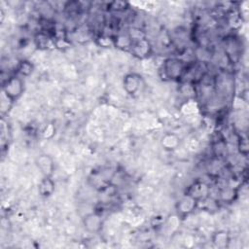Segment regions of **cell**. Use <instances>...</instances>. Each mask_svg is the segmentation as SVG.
<instances>
[{
  "label": "cell",
  "mask_w": 249,
  "mask_h": 249,
  "mask_svg": "<svg viewBox=\"0 0 249 249\" xmlns=\"http://www.w3.org/2000/svg\"><path fill=\"white\" fill-rule=\"evenodd\" d=\"M24 83L21 78L12 76L2 86V92L12 101L16 102L23 93Z\"/></svg>",
  "instance_id": "1"
},
{
  "label": "cell",
  "mask_w": 249,
  "mask_h": 249,
  "mask_svg": "<svg viewBox=\"0 0 249 249\" xmlns=\"http://www.w3.org/2000/svg\"><path fill=\"white\" fill-rule=\"evenodd\" d=\"M162 70L166 78L170 80H176L180 78L185 70V65L182 60L177 58H168L162 65Z\"/></svg>",
  "instance_id": "2"
},
{
  "label": "cell",
  "mask_w": 249,
  "mask_h": 249,
  "mask_svg": "<svg viewBox=\"0 0 249 249\" xmlns=\"http://www.w3.org/2000/svg\"><path fill=\"white\" fill-rule=\"evenodd\" d=\"M123 86L127 94L135 95L142 86V77L136 73H128L124 77Z\"/></svg>",
  "instance_id": "3"
},
{
  "label": "cell",
  "mask_w": 249,
  "mask_h": 249,
  "mask_svg": "<svg viewBox=\"0 0 249 249\" xmlns=\"http://www.w3.org/2000/svg\"><path fill=\"white\" fill-rule=\"evenodd\" d=\"M83 226L87 231L96 233L101 231L103 227V220L100 215L95 212H91L83 218Z\"/></svg>",
  "instance_id": "4"
},
{
  "label": "cell",
  "mask_w": 249,
  "mask_h": 249,
  "mask_svg": "<svg viewBox=\"0 0 249 249\" xmlns=\"http://www.w3.org/2000/svg\"><path fill=\"white\" fill-rule=\"evenodd\" d=\"M36 165L44 177H52L54 170V163L49 155L42 154L36 159Z\"/></svg>",
  "instance_id": "5"
},
{
  "label": "cell",
  "mask_w": 249,
  "mask_h": 249,
  "mask_svg": "<svg viewBox=\"0 0 249 249\" xmlns=\"http://www.w3.org/2000/svg\"><path fill=\"white\" fill-rule=\"evenodd\" d=\"M130 49H131L132 53L139 58H144V57L149 56L151 53V51H152V48H151L149 42L145 38L133 42Z\"/></svg>",
  "instance_id": "6"
},
{
  "label": "cell",
  "mask_w": 249,
  "mask_h": 249,
  "mask_svg": "<svg viewBox=\"0 0 249 249\" xmlns=\"http://www.w3.org/2000/svg\"><path fill=\"white\" fill-rule=\"evenodd\" d=\"M54 182L52 177H43L38 186V193L43 197L51 196L54 192Z\"/></svg>",
  "instance_id": "7"
},
{
  "label": "cell",
  "mask_w": 249,
  "mask_h": 249,
  "mask_svg": "<svg viewBox=\"0 0 249 249\" xmlns=\"http://www.w3.org/2000/svg\"><path fill=\"white\" fill-rule=\"evenodd\" d=\"M196 199L192 196L188 195L184 198H182L178 203V211L182 213H189L191 212L196 206Z\"/></svg>",
  "instance_id": "8"
},
{
  "label": "cell",
  "mask_w": 249,
  "mask_h": 249,
  "mask_svg": "<svg viewBox=\"0 0 249 249\" xmlns=\"http://www.w3.org/2000/svg\"><path fill=\"white\" fill-rule=\"evenodd\" d=\"M161 144L165 147V149L172 150L178 146L179 139L174 134H165L161 139Z\"/></svg>",
  "instance_id": "9"
},
{
  "label": "cell",
  "mask_w": 249,
  "mask_h": 249,
  "mask_svg": "<svg viewBox=\"0 0 249 249\" xmlns=\"http://www.w3.org/2000/svg\"><path fill=\"white\" fill-rule=\"evenodd\" d=\"M33 69H34L33 64H32L29 60H26V59L21 60V61L18 63V67H17L18 72L21 76H24V77H28V76L32 73Z\"/></svg>",
  "instance_id": "10"
},
{
  "label": "cell",
  "mask_w": 249,
  "mask_h": 249,
  "mask_svg": "<svg viewBox=\"0 0 249 249\" xmlns=\"http://www.w3.org/2000/svg\"><path fill=\"white\" fill-rule=\"evenodd\" d=\"M213 242L218 247H225L229 242V236L226 231H218L215 233Z\"/></svg>",
  "instance_id": "11"
}]
</instances>
